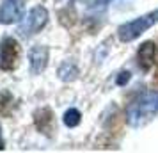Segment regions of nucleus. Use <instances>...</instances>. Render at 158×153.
I'll return each mask as SVG.
<instances>
[{
	"label": "nucleus",
	"mask_w": 158,
	"mask_h": 153,
	"mask_svg": "<svg viewBox=\"0 0 158 153\" xmlns=\"http://www.w3.org/2000/svg\"><path fill=\"white\" fill-rule=\"evenodd\" d=\"M158 114V93L148 91L135 98L126 109V123L133 128L144 126Z\"/></svg>",
	"instance_id": "f257e3e1"
},
{
	"label": "nucleus",
	"mask_w": 158,
	"mask_h": 153,
	"mask_svg": "<svg viewBox=\"0 0 158 153\" xmlns=\"http://www.w3.org/2000/svg\"><path fill=\"white\" fill-rule=\"evenodd\" d=\"M158 22V11H151L148 15H142L131 20V22L123 23L121 27L117 29V36L123 43H130V41H135L137 37H140L148 29H151L155 23Z\"/></svg>",
	"instance_id": "f03ea898"
},
{
	"label": "nucleus",
	"mask_w": 158,
	"mask_h": 153,
	"mask_svg": "<svg viewBox=\"0 0 158 153\" xmlns=\"http://www.w3.org/2000/svg\"><path fill=\"white\" fill-rule=\"evenodd\" d=\"M48 23V11L43 6H36L22 18V22L18 25V34L22 37H30L37 34L44 25Z\"/></svg>",
	"instance_id": "7ed1b4c3"
},
{
	"label": "nucleus",
	"mask_w": 158,
	"mask_h": 153,
	"mask_svg": "<svg viewBox=\"0 0 158 153\" xmlns=\"http://www.w3.org/2000/svg\"><path fill=\"white\" fill-rule=\"evenodd\" d=\"M18 43H16L15 37H4L2 43H0V70L9 71L16 66L18 61Z\"/></svg>",
	"instance_id": "20e7f679"
},
{
	"label": "nucleus",
	"mask_w": 158,
	"mask_h": 153,
	"mask_svg": "<svg viewBox=\"0 0 158 153\" xmlns=\"http://www.w3.org/2000/svg\"><path fill=\"white\" fill-rule=\"evenodd\" d=\"M23 13V2L22 0H4L0 4V23L11 25L22 20Z\"/></svg>",
	"instance_id": "39448f33"
},
{
	"label": "nucleus",
	"mask_w": 158,
	"mask_h": 153,
	"mask_svg": "<svg viewBox=\"0 0 158 153\" xmlns=\"http://www.w3.org/2000/svg\"><path fill=\"white\" fill-rule=\"evenodd\" d=\"M48 64V48L43 45L32 46L29 50V66L30 71L34 75H39L41 71H44V68Z\"/></svg>",
	"instance_id": "423d86ee"
},
{
	"label": "nucleus",
	"mask_w": 158,
	"mask_h": 153,
	"mask_svg": "<svg viewBox=\"0 0 158 153\" xmlns=\"http://www.w3.org/2000/svg\"><path fill=\"white\" fill-rule=\"evenodd\" d=\"M155 53H156V46H155V43H151V41L144 43L142 46L139 48V52H137L139 66L142 68L144 71H148L151 66L155 64Z\"/></svg>",
	"instance_id": "0eeeda50"
},
{
	"label": "nucleus",
	"mask_w": 158,
	"mask_h": 153,
	"mask_svg": "<svg viewBox=\"0 0 158 153\" xmlns=\"http://www.w3.org/2000/svg\"><path fill=\"white\" fill-rule=\"evenodd\" d=\"M77 75H78V70H77V66L73 64V62H69V61L62 62V66L59 68V79L64 80V82L75 80Z\"/></svg>",
	"instance_id": "6e6552de"
},
{
	"label": "nucleus",
	"mask_w": 158,
	"mask_h": 153,
	"mask_svg": "<svg viewBox=\"0 0 158 153\" xmlns=\"http://www.w3.org/2000/svg\"><path fill=\"white\" fill-rule=\"evenodd\" d=\"M80 112L78 109H69V110H66V114H64V125L66 126H69V128H73V126H77V125L80 123Z\"/></svg>",
	"instance_id": "1a4fd4ad"
},
{
	"label": "nucleus",
	"mask_w": 158,
	"mask_h": 153,
	"mask_svg": "<svg viewBox=\"0 0 158 153\" xmlns=\"http://www.w3.org/2000/svg\"><path fill=\"white\" fill-rule=\"evenodd\" d=\"M128 80H130V73L128 71H123L121 75H119V79H117V84H119V86H124Z\"/></svg>",
	"instance_id": "9d476101"
},
{
	"label": "nucleus",
	"mask_w": 158,
	"mask_h": 153,
	"mask_svg": "<svg viewBox=\"0 0 158 153\" xmlns=\"http://www.w3.org/2000/svg\"><path fill=\"white\" fill-rule=\"evenodd\" d=\"M94 2H96V4H101V6H105V4L110 2V0H94Z\"/></svg>",
	"instance_id": "9b49d317"
},
{
	"label": "nucleus",
	"mask_w": 158,
	"mask_h": 153,
	"mask_svg": "<svg viewBox=\"0 0 158 153\" xmlns=\"http://www.w3.org/2000/svg\"><path fill=\"white\" fill-rule=\"evenodd\" d=\"M4 148V141H2V137H0V150Z\"/></svg>",
	"instance_id": "f8f14e48"
}]
</instances>
